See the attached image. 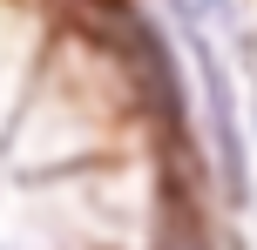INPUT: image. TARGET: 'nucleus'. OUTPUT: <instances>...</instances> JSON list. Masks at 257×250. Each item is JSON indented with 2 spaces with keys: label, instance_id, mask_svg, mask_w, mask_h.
I'll return each mask as SVG.
<instances>
[{
  "label": "nucleus",
  "instance_id": "f257e3e1",
  "mask_svg": "<svg viewBox=\"0 0 257 250\" xmlns=\"http://www.w3.org/2000/svg\"><path fill=\"white\" fill-rule=\"evenodd\" d=\"M149 250H210V237H203V223H196V216L176 203V210L163 216V230H156V243H149Z\"/></svg>",
  "mask_w": 257,
  "mask_h": 250
}]
</instances>
